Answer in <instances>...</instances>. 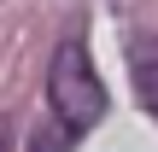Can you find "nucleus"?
I'll return each mask as SVG.
<instances>
[{"label":"nucleus","instance_id":"obj_1","mask_svg":"<svg viewBox=\"0 0 158 152\" xmlns=\"http://www.w3.org/2000/svg\"><path fill=\"white\" fill-rule=\"evenodd\" d=\"M47 100L59 111V129H70V135H82V129H94L106 117V82L94 76V59H88V47L76 35L59 41V53L47 64Z\"/></svg>","mask_w":158,"mask_h":152},{"label":"nucleus","instance_id":"obj_2","mask_svg":"<svg viewBox=\"0 0 158 152\" xmlns=\"http://www.w3.org/2000/svg\"><path fill=\"white\" fill-rule=\"evenodd\" d=\"M135 88H141V105L158 117V47H135Z\"/></svg>","mask_w":158,"mask_h":152},{"label":"nucleus","instance_id":"obj_3","mask_svg":"<svg viewBox=\"0 0 158 152\" xmlns=\"http://www.w3.org/2000/svg\"><path fill=\"white\" fill-rule=\"evenodd\" d=\"M70 141H76L70 129L47 123V129H35V135H29V152H70Z\"/></svg>","mask_w":158,"mask_h":152},{"label":"nucleus","instance_id":"obj_4","mask_svg":"<svg viewBox=\"0 0 158 152\" xmlns=\"http://www.w3.org/2000/svg\"><path fill=\"white\" fill-rule=\"evenodd\" d=\"M0 152H12V123L0 117Z\"/></svg>","mask_w":158,"mask_h":152}]
</instances>
